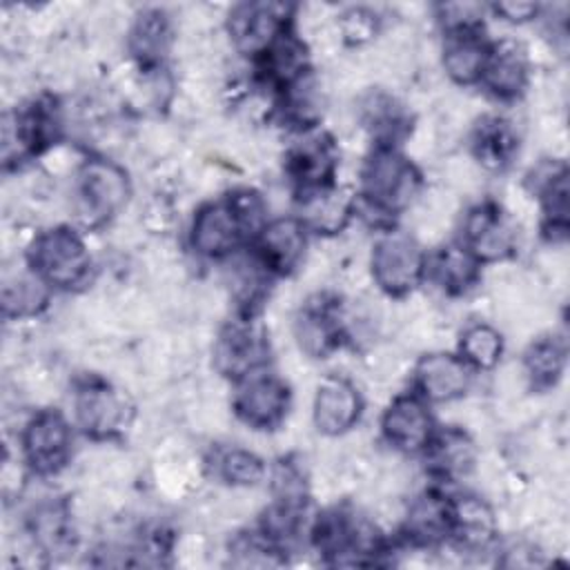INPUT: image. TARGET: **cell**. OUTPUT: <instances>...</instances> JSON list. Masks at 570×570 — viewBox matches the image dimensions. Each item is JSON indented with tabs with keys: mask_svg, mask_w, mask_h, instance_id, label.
<instances>
[{
	"mask_svg": "<svg viewBox=\"0 0 570 570\" xmlns=\"http://www.w3.org/2000/svg\"><path fill=\"white\" fill-rule=\"evenodd\" d=\"M265 205L254 191H236L225 200L203 205L194 216L191 247L207 258H220L236 249L247 232L261 229Z\"/></svg>",
	"mask_w": 570,
	"mask_h": 570,
	"instance_id": "6da1fadb",
	"label": "cell"
},
{
	"mask_svg": "<svg viewBox=\"0 0 570 570\" xmlns=\"http://www.w3.org/2000/svg\"><path fill=\"white\" fill-rule=\"evenodd\" d=\"M29 263L33 274H38L47 285L73 287L82 283L89 272V252L73 229L53 227L33 240Z\"/></svg>",
	"mask_w": 570,
	"mask_h": 570,
	"instance_id": "7a4b0ae2",
	"label": "cell"
},
{
	"mask_svg": "<svg viewBox=\"0 0 570 570\" xmlns=\"http://www.w3.org/2000/svg\"><path fill=\"white\" fill-rule=\"evenodd\" d=\"M416 185L412 163L390 147L376 149L363 167V194L379 212L392 214L407 207Z\"/></svg>",
	"mask_w": 570,
	"mask_h": 570,
	"instance_id": "3957f363",
	"label": "cell"
},
{
	"mask_svg": "<svg viewBox=\"0 0 570 570\" xmlns=\"http://www.w3.org/2000/svg\"><path fill=\"white\" fill-rule=\"evenodd\" d=\"M76 196L80 218L87 225H98L114 216L127 203V174L111 160L91 158L78 171Z\"/></svg>",
	"mask_w": 570,
	"mask_h": 570,
	"instance_id": "277c9868",
	"label": "cell"
},
{
	"mask_svg": "<svg viewBox=\"0 0 570 570\" xmlns=\"http://www.w3.org/2000/svg\"><path fill=\"white\" fill-rule=\"evenodd\" d=\"M316 546L334 563H363L365 554L379 550L374 525L350 510H332L318 519L314 530Z\"/></svg>",
	"mask_w": 570,
	"mask_h": 570,
	"instance_id": "5b68a950",
	"label": "cell"
},
{
	"mask_svg": "<svg viewBox=\"0 0 570 570\" xmlns=\"http://www.w3.org/2000/svg\"><path fill=\"white\" fill-rule=\"evenodd\" d=\"M423 254L419 243L407 236L392 232L383 236L372 252V276L376 285L394 296H401L416 287L423 274Z\"/></svg>",
	"mask_w": 570,
	"mask_h": 570,
	"instance_id": "8992f818",
	"label": "cell"
},
{
	"mask_svg": "<svg viewBox=\"0 0 570 570\" xmlns=\"http://www.w3.org/2000/svg\"><path fill=\"white\" fill-rule=\"evenodd\" d=\"M71 450V434L67 421L53 412L45 410L36 414L22 432V452L27 463L40 474L58 472Z\"/></svg>",
	"mask_w": 570,
	"mask_h": 570,
	"instance_id": "52a82bcc",
	"label": "cell"
},
{
	"mask_svg": "<svg viewBox=\"0 0 570 570\" xmlns=\"http://www.w3.org/2000/svg\"><path fill=\"white\" fill-rule=\"evenodd\" d=\"M287 403L289 392L281 379L254 372L243 379V385L234 399L236 414L243 419V423L256 430L278 425L287 412Z\"/></svg>",
	"mask_w": 570,
	"mask_h": 570,
	"instance_id": "ba28073f",
	"label": "cell"
},
{
	"mask_svg": "<svg viewBox=\"0 0 570 570\" xmlns=\"http://www.w3.org/2000/svg\"><path fill=\"white\" fill-rule=\"evenodd\" d=\"M73 407L80 428L96 439H107L127 425L129 407L125 399L102 381L82 383L76 392Z\"/></svg>",
	"mask_w": 570,
	"mask_h": 570,
	"instance_id": "9c48e42d",
	"label": "cell"
},
{
	"mask_svg": "<svg viewBox=\"0 0 570 570\" xmlns=\"http://www.w3.org/2000/svg\"><path fill=\"white\" fill-rule=\"evenodd\" d=\"M287 7L272 2L238 4L229 13V36L245 53H263L278 36H283Z\"/></svg>",
	"mask_w": 570,
	"mask_h": 570,
	"instance_id": "30bf717a",
	"label": "cell"
},
{
	"mask_svg": "<svg viewBox=\"0 0 570 570\" xmlns=\"http://www.w3.org/2000/svg\"><path fill=\"white\" fill-rule=\"evenodd\" d=\"M468 252L479 261H499L510 254L514 245V232L510 220L492 203L474 207L465 218Z\"/></svg>",
	"mask_w": 570,
	"mask_h": 570,
	"instance_id": "8fae6325",
	"label": "cell"
},
{
	"mask_svg": "<svg viewBox=\"0 0 570 570\" xmlns=\"http://www.w3.org/2000/svg\"><path fill=\"white\" fill-rule=\"evenodd\" d=\"M361 416V396L343 376H330L318 385L314 399V423L323 434L347 432Z\"/></svg>",
	"mask_w": 570,
	"mask_h": 570,
	"instance_id": "7c38bea8",
	"label": "cell"
},
{
	"mask_svg": "<svg viewBox=\"0 0 570 570\" xmlns=\"http://www.w3.org/2000/svg\"><path fill=\"white\" fill-rule=\"evenodd\" d=\"M267 354L263 334L252 325H232L227 327L214 347V361L218 372L227 376L245 379L252 374Z\"/></svg>",
	"mask_w": 570,
	"mask_h": 570,
	"instance_id": "4fadbf2b",
	"label": "cell"
},
{
	"mask_svg": "<svg viewBox=\"0 0 570 570\" xmlns=\"http://www.w3.org/2000/svg\"><path fill=\"white\" fill-rule=\"evenodd\" d=\"M414 376L421 394L439 403L463 396L470 385L468 363L443 352L423 356L414 370Z\"/></svg>",
	"mask_w": 570,
	"mask_h": 570,
	"instance_id": "5bb4252c",
	"label": "cell"
},
{
	"mask_svg": "<svg viewBox=\"0 0 570 570\" xmlns=\"http://www.w3.org/2000/svg\"><path fill=\"white\" fill-rule=\"evenodd\" d=\"M383 432L394 448L416 452L432 439V419L419 399L399 396L383 416Z\"/></svg>",
	"mask_w": 570,
	"mask_h": 570,
	"instance_id": "9a60e30c",
	"label": "cell"
},
{
	"mask_svg": "<svg viewBox=\"0 0 570 570\" xmlns=\"http://www.w3.org/2000/svg\"><path fill=\"white\" fill-rule=\"evenodd\" d=\"M258 258L276 272H292L305 254V229L296 218H278L261 229Z\"/></svg>",
	"mask_w": 570,
	"mask_h": 570,
	"instance_id": "2e32d148",
	"label": "cell"
},
{
	"mask_svg": "<svg viewBox=\"0 0 570 570\" xmlns=\"http://www.w3.org/2000/svg\"><path fill=\"white\" fill-rule=\"evenodd\" d=\"M488 56L490 47L474 27L452 29L443 49V67L452 80L470 85L483 76Z\"/></svg>",
	"mask_w": 570,
	"mask_h": 570,
	"instance_id": "e0dca14e",
	"label": "cell"
},
{
	"mask_svg": "<svg viewBox=\"0 0 570 570\" xmlns=\"http://www.w3.org/2000/svg\"><path fill=\"white\" fill-rule=\"evenodd\" d=\"M481 78L494 96L517 98L528 82L525 51L514 40H503L497 47H490Z\"/></svg>",
	"mask_w": 570,
	"mask_h": 570,
	"instance_id": "ac0fdd59",
	"label": "cell"
},
{
	"mask_svg": "<svg viewBox=\"0 0 570 570\" xmlns=\"http://www.w3.org/2000/svg\"><path fill=\"white\" fill-rule=\"evenodd\" d=\"M334 147L325 136H309L301 140L287 156L289 174L307 189H321L334 171Z\"/></svg>",
	"mask_w": 570,
	"mask_h": 570,
	"instance_id": "d6986e66",
	"label": "cell"
},
{
	"mask_svg": "<svg viewBox=\"0 0 570 570\" xmlns=\"http://www.w3.org/2000/svg\"><path fill=\"white\" fill-rule=\"evenodd\" d=\"M450 532L465 548H483L494 534L492 510L476 497H461L450 505Z\"/></svg>",
	"mask_w": 570,
	"mask_h": 570,
	"instance_id": "ffe728a7",
	"label": "cell"
},
{
	"mask_svg": "<svg viewBox=\"0 0 570 570\" xmlns=\"http://www.w3.org/2000/svg\"><path fill=\"white\" fill-rule=\"evenodd\" d=\"M169 40H171V29H169L167 16L158 9H149V11H142L136 24L131 27L129 49L140 62L151 65L167 53Z\"/></svg>",
	"mask_w": 570,
	"mask_h": 570,
	"instance_id": "44dd1931",
	"label": "cell"
},
{
	"mask_svg": "<svg viewBox=\"0 0 570 570\" xmlns=\"http://www.w3.org/2000/svg\"><path fill=\"white\" fill-rule=\"evenodd\" d=\"M338 323L330 309V305H309L296 321V336L309 356H325L330 350L336 347L338 338Z\"/></svg>",
	"mask_w": 570,
	"mask_h": 570,
	"instance_id": "7402d4cb",
	"label": "cell"
},
{
	"mask_svg": "<svg viewBox=\"0 0 570 570\" xmlns=\"http://www.w3.org/2000/svg\"><path fill=\"white\" fill-rule=\"evenodd\" d=\"M303 216L309 227L323 234H332L345 227L350 218V200L330 187L307 191L303 200Z\"/></svg>",
	"mask_w": 570,
	"mask_h": 570,
	"instance_id": "603a6c76",
	"label": "cell"
},
{
	"mask_svg": "<svg viewBox=\"0 0 570 570\" xmlns=\"http://www.w3.org/2000/svg\"><path fill=\"white\" fill-rule=\"evenodd\" d=\"M517 149V136L505 120L488 118L474 134V156L488 169H501Z\"/></svg>",
	"mask_w": 570,
	"mask_h": 570,
	"instance_id": "cb8c5ba5",
	"label": "cell"
},
{
	"mask_svg": "<svg viewBox=\"0 0 570 570\" xmlns=\"http://www.w3.org/2000/svg\"><path fill=\"white\" fill-rule=\"evenodd\" d=\"M430 463L443 476L465 474L474 463V448L459 430H445L430 439Z\"/></svg>",
	"mask_w": 570,
	"mask_h": 570,
	"instance_id": "d4e9b609",
	"label": "cell"
},
{
	"mask_svg": "<svg viewBox=\"0 0 570 570\" xmlns=\"http://www.w3.org/2000/svg\"><path fill=\"white\" fill-rule=\"evenodd\" d=\"M476 258L456 245L443 247L432 261L434 281L448 292H465L476 278Z\"/></svg>",
	"mask_w": 570,
	"mask_h": 570,
	"instance_id": "484cf974",
	"label": "cell"
},
{
	"mask_svg": "<svg viewBox=\"0 0 570 570\" xmlns=\"http://www.w3.org/2000/svg\"><path fill=\"white\" fill-rule=\"evenodd\" d=\"M407 532L419 543H432L450 532V503L441 497H421L407 514Z\"/></svg>",
	"mask_w": 570,
	"mask_h": 570,
	"instance_id": "4316f807",
	"label": "cell"
},
{
	"mask_svg": "<svg viewBox=\"0 0 570 570\" xmlns=\"http://www.w3.org/2000/svg\"><path fill=\"white\" fill-rule=\"evenodd\" d=\"M566 365V347L557 338H539L534 341L523 358V367L528 379L539 387H550L557 383Z\"/></svg>",
	"mask_w": 570,
	"mask_h": 570,
	"instance_id": "83f0119b",
	"label": "cell"
},
{
	"mask_svg": "<svg viewBox=\"0 0 570 570\" xmlns=\"http://www.w3.org/2000/svg\"><path fill=\"white\" fill-rule=\"evenodd\" d=\"M47 303L45 281L38 274H16L4 278L2 305L7 316H29L36 314Z\"/></svg>",
	"mask_w": 570,
	"mask_h": 570,
	"instance_id": "f1b7e54d",
	"label": "cell"
},
{
	"mask_svg": "<svg viewBox=\"0 0 570 570\" xmlns=\"http://www.w3.org/2000/svg\"><path fill=\"white\" fill-rule=\"evenodd\" d=\"M501 350H503L501 334L485 323H476L468 327L461 336L463 361L472 363L474 367H481V370L494 367L499 363Z\"/></svg>",
	"mask_w": 570,
	"mask_h": 570,
	"instance_id": "f546056e",
	"label": "cell"
},
{
	"mask_svg": "<svg viewBox=\"0 0 570 570\" xmlns=\"http://www.w3.org/2000/svg\"><path fill=\"white\" fill-rule=\"evenodd\" d=\"M33 537L38 546L49 552H60L71 543L69 537V514L60 503H45L33 512L31 521Z\"/></svg>",
	"mask_w": 570,
	"mask_h": 570,
	"instance_id": "4dcf8cb0",
	"label": "cell"
},
{
	"mask_svg": "<svg viewBox=\"0 0 570 570\" xmlns=\"http://www.w3.org/2000/svg\"><path fill=\"white\" fill-rule=\"evenodd\" d=\"M218 472L229 485H256L263 479L265 468L254 452L234 448L220 456Z\"/></svg>",
	"mask_w": 570,
	"mask_h": 570,
	"instance_id": "1f68e13d",
	"label": "cell"
},
{
	"mask_svg": "<svg viewBox=\"0 0 570 570\" xmlns=\"http://www.w3.org/2000/svg\"><path fill=\"white\" fill-rule=\"evenodd\" d=\"M341 18H343L341 20V31L352 42L367 40L376 29V20H374L376 16L367 9H350Z\"/></svg>",
	"mask_w": 570,
	"mask_h": 570,
	"instance_id": "d6a6232c",
	"label": "cell"
},
{
	"mask_svg": "<svg viewBox=\"0 0 570 570\" xmlns=\"http://www.w3.org/2000/svg\"><path fill=\"white\" fill-rule=\"evenodd\" d=\"M503 18L514 20V22H523L530 20L537 13V4L532 2H501L494 7Z\"/></svg>",
	"mask_w": 570,
	"mask_h": 570,
	"instance_id": "836d02e7",
	"label": "cell"
}]
</instances>
